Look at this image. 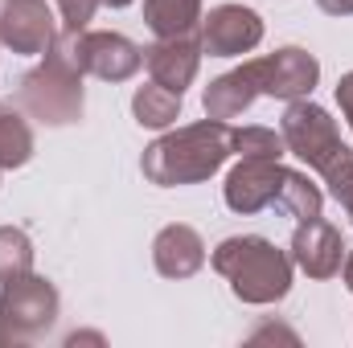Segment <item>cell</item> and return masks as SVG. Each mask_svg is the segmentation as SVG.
<instances>
[{
	"label": "cell",
	"mask_w": 353,
	"mask_h": 348,
	"mask_svg": "<svg viewBox=\"0 0 353 348\" xmlns=\"http://www.w3.org/2000/svg\"><path fill=\"white\" fill-rule=\"evenodd\" d=\"M234 156V127L222 119H201L189 127L165 131L161 140H152L144 148L140 173L161 188H176V184H201L218 173L226 160Z\"/></svg>",
	"instance_id": "obj_1"
},
{
	"label": "cell",
	"mask_w": 353,
	"mask_h": 348,
	"mask_svg": "<svg viewBox=\"0 0 353 348\" xmlns=\"http://www.w3.org/2000/svg\"><path fill=\"white\" fill-rule=\"evenodd\" d=\"M214 270L230 283L234 299L251 307H271L292 291V254L259 234H234L210 254Z\"/></svg>",
	"instance_id": "obj_2"
},
{
	"label": "cell",
	"mask_w": 353,
	"mask_h": 348,
	"mask_svg": "<svg viewBox=\"0 0 353 348\" xmlns=\"http://www.w3.org/2000/svg\"><path fill=\"white\" fill-rule=\"evenodd\" d=\"M21 107L29 119L46 123V127H66L83 119L87 94H83V70L66 45V37L54 41L50 54H41V62L21 78Z\"/></svg>",
	"instance_id": "obj_3"
},
{
	"label": "cell",
	"mask_w": 353,
	"mask_h": 348,
	"mask_svg": "<svg viewBox=\"0 0 353 348\" xmlns=\"http://www.w3.org/2000/svg\"><path fill=\"white\" fill-rule=\"evenodd\" d=\"M58 312H62V295H58V287L50 279L25 270V274L0 283V316L12 328L17 340L46 336L58 324Z\"/></svg>",
	"instance_id": "obj_4"
},
{
	"label": "cell",
	"mask_w": 353,
	"mask_h": 348,
	"mask_svg": "<svg viewBox=\"0 0 353 348\" xmlns=\"http://www.w3.org/2000/svg\"><path fill=\"white\" fill-rule=\"evenodd\" d=\"M279 135L288 144L292 156H300L308 168H325L337 148H341V131H337V119L321 107V102H308V98H292L283 119H279Z\"/></svg>",
	"instance_id": "obj_5"
},
{
	"label": "cell",
	"mask_w": 353,
	"mask_h": 348,
	"mask_svg": "<svg viewBox=\"0 0 353 348\" xmlns=\"http://www.w3.org/2000/svg\"><path fill=\"white\" fill-rule=\"evenodd\" d=\"M79 70L103 83H128L144 66V50L123 37V33H103V29H83V33H62Z\"/></svg>",
	"instance_id": "obj_6"
},
{
	"label": "cell",
	"mask_w": 353,
	"mask_h": 348,
	"mask_svg": "<svg viewBox=\"0 0 353 348\" xmlns=\"http://www.w3.org/2000/svg\"><path fill=\"white\" fill-rule=\"evenodd\" d=\"M62 25L46 0H0V45L12 54H50Z\"/></svg>",
	"instance_id": "obj_7"
},
{
	"label": "cell",
	"mask_w": 353,
	"mask_h": 348,
	"mask_svg": "<svg viewBox=\"0 0 353 348\" xmlns=\"http://www.w3.org/2000/svg\"><path fill=\"white\" fill-rule=\"evenodd\" d=\"M251 70H255V83H259V94H271V98H308L312 87L321 83V62L300 50V45H283L267 58H251Z\"/></svg>",
	"instance_id": "obj_8"
},
{
	"label": "cell",
	"mask_w": 353,
	"mask_h": 348,
	"mask_svg": "<svg viewBox=\"0 0 353 348\" xmlns=\"http://www.w3.org/2000/svg\"><path fill=\"white\" fill-rule=\"evenodd\" d=\"M263 41V17L247 4H218L201 17V54L210 58H243Z\"/></svg>",
	"instance_id": "obj_9"
},
{
	"label": "cell",
	"mask_w": 353,
	"mask_h": 348,
	"mask_svg": "<svg viewBox=\"0 0 353 348\" xmlns=\"http://www.w3.org/2000/svg\"><path fill=\"white\" fill-rule=\"evenodd\" d=\"M283 164L279 160H259V156H239V164L226 173V184H222V197L234 213L251 217L267 205H275L279 197V184H283Z\"/></svg>",
	"instance_id": "obj_10"
},
{
	"label": "cell",
	"mask_w": 353,
	"mask_h": 348,
	"mask_svg": "<svg viewBox=\"0 0 353 348\" xmlns=\"http://www.w3.org/2000/svg\"><path fill=\"white\" fill-rule=\"evenodd\" d=\"M288 254H292V266H300L308 279H333L341 274V262H345V238L333 221L312 217L296 226Z\"/></svg>",
	"instance_id": "obj_11"
},
{
	"label": "cell",
	"mask_w": 353,
	"mask_h": 348,
	"mask_svg": "<svg viewBox=\"0 0 353 348\" xmlns=\"http://www.w3.org/2000/svg\"><path fill=\"white\" fill-rule=\"evenodd\" d=\"M144 66H148L152 83L185 94V87L197 78V66H201V37H193V33L157 37V41L144 50Z\"/></svg>",
	"instance_id": "obj_12"
},
{
	"label": "cell",
	"mask_w": 353,
	"mask_h": 348,
	"mask_svg": "<svg viewBox=\"0 0 353 348\" xmlns=\"http://www.w3.org/2000/svg\"><path fill=\"white\" fill-rule=\"evenodd\" d=\"M152 266L157 274L165 279H193L201 266H205V242L193 226H165L157 238H152Z\"/></svg>",
	"instance_id": "obj_13"
},
{
	"label": "cell",
	"mask_w": 353,
	"mask_h": 348,
	"mask_svg": "<svg viewBox=\"0 0 353 348\" xmlns=\"http://www.w3.org/2000/svg\"><path fill=\"white\" fill-rule=\"evenodd\" d=\"M259 98V83H255V70H251V62H243L239 70H226V74H218L205 94H201V107H205V115L210 119H222V123H230V119H239L251 102Z\"/></svg>",
	"instance_id": "obj_14"
},
{
	"label": "cell",
	"mask_w": 353,
	"mask_h": 348,
	"mask_svg": "<svg viewBox=\"0 0 353 348\" xmlns=\"http://www.w3.org/2000/svg\"><path fill=\"white\" fill-rule=\"evenodd\" d=\"M144 25L157 37H181L201 29V0H144Z\"/></svg>",
	"instance_id": "obj_15"
},
{
	"label": "cell",
	"mask_w": 353,
	"mask_h": 348,
	"mask_svg": "<svg viewBox=\"0 0 353 348\" xmlns=\"http://www.w3.org/2000/svg\"><path fill=\"white\" fill-rule=\"evenodd\" d=\"M132 115L140 127H152V131H165L181 119V94L161 83H148L132 94Z\"/></svg>",
	"instance_id": "obj_16"
},
{
	"label": "cell",
	"mask_w": 353,
	"mask_h": 348,
	"mask_svg": "<svg viewBox=\"0 0 353 348\" xmlns=\"http://www.w3.org/2000/svg\"><path fill=\"white\" fill-rule=\"evenodd\" d=\"M33 160V127L0 98V173L25 168Z\"/></svg>",
	"instance_id": "obj_17"
},
{
	"label": "cell",
	"mask_w": 353,
	"mask_h": 348,
	"mask_svg": "<svg viewBox=\"0 0 353 348\" xmlns=\"http://www.w3.org/2000/svg\"><path fill=\"white\" fill-rule=\"evenodd\" d=\"M275 205L288 213V217H296V221H312V217H321V205H325V193L308 180V173H296V168H288L283 173V184H279V197H275Z\"/></svg>",
	"instance_id": "obj_18"
},
{
	"label": "cell",
	"mask_w": 353,
	"mask_h": 348,
	"mask_svg": "<svg viewBox=\"0 0 353 348\" xmlns=\"http://www.w3.org/2000/svg\"><path fill=\"white\" fill-rule=\"evenodd\" d=\"M33 270V238L17 226H0V283Z\"/></svg>",
	"instance_id": "obj_19"
},
{
	"label": "cell",
	"mask_w": 353,
	"mask_h": 348,
	"mask_svg": "<svg viewBox=\"0 0 353 348\" xmlns=\"http://www.w3.org/2000/svg\"><path fill=\"white\" fill-rule=\"evenodd\" d=\"M234 156H259V160H283L288 144L271 127H234Z\"/></svg>",
	"instance_id": "obj_20"
},
{
	"label": "cell",
	"mask_w": 353,
	"mask_h": 348,
	"mask_svg": "<svg viewBox=\"0 0 353 348\" xmlns=\"http://www.w3.org/2000/svg\"><path fill=\"white\" fill-rule=\"evenodd\" d=\"M321 176H325V184H329V197L345 209V213H353V148H337V156L321 168Z\"/></svg>",
	"instance_id": "obj_21"
},
{
	"label": "cell",
	"mask_w": 353,
	"mask_h": 348,
	"mask_svg": "<svg viewBox=\"0 0 353 348\" xmlns=\"http://www.w3.org/2000/svg\"><path fill=\"white\" fill-rule=\"evenodd\" d=\"M58 4V25L62 33H83L90 21H94V8L103 0H54Z\"/></svg>",
	"instance_id": "obj_22"
},
{
	"label": "cell",
	"mask_w": 353,
	"mask_h": 348,
	"mask_svg": "<svg viewBox=\"0 0 353 348\" xmlns=\"http://www.w3.org/2000/svg\"><path fill=\"white\" fill-rule=\"evenodd\" d=\"M337 102H341L345 123L353 127V70H350V74H341V83H337Z\"/></svg>",
	"instance_id": "obj_23"
},
{
	"label": "cell",
	"mask_w": 353,
	"mask_h": 348,
	"mask_svg": "<svg viewBox=\"0 0 353 348\" xmlns=\"http://www.w3.org/2000/svg\"><path fill=\"white\" fill-rule=\"evenodd\" d=\"M316 8L329 17H353V0H316Z\"/></svg>",
	"instance_id": "obj_24"
},
{
	"label": "cell",
	"mask_w": 353,
	"mask_h": 348,
	"mask_svg": "<svg viewBox=\"0 0 353 348\" xmlns=\"http://www.w3.org/2000/svg\"><path fill=\"white\" fill-rule=\"evenodd\" d=\"M341 279H345V287L353 295V254H345V262H341Z\"/></svg>",
	"instance_id": "obj_25"
},
{
	"label": "cell",
	"mask_w": 353,
	"mask_h": 348,
	"mask_svg": "<svg viewBox=\"0 0 353 348\" xmlns=\"http://www.w3.org/2000/svg\"><path fill=\"white\" fill-rule=\"evenodd\" d=\"M12 340H17V336H12V328L4 324V316H0V345H12Z\"/></svg>",
	"instance_id": "obj_26"
},
{
	"label": "cell",
	"mask_w": 353,
	"mask_h": 348,
	"mask_svg": "<svg viewBox=\"0 0 353 348\" xmlns=\"http://www.w3.org/2000/svg\"><path fill=\"white\" fill-rule=\"evenodd\" d=\"M255 336H292V332H283V328H263V332H255ZM296 340V336H292Z\"/></svg>",
	"instance_id": "obj_27"
},
{
	"label": "cell",
	"mask_w": 353,
	"mask_h": 348,
	"mask_svg": "<svg viewBox=\"0 0 353 348\" xmlns=\"http://www.w3.org/2000/svg\"><path fill=\"white\" fill-rule=\"evenodd\" d=\"M103 4H107V8H128L132 0H103Z\"/></svg>",
	"instance_id": "obj_28"
},
{
	"label": "cell",
	"mask_w": 353,
	"mask_h": 348,
	"mask_svg": "<svg viewBox=\"0 0 353 348\" xmlns=\"http://www.w3.org/2000/svg\"><path fill=\"white\" fill-rule=\"evenodd\" d=\"M350 221H353V213H350Z\"/></svg>",
	"instance_id": "obj_29"
},
{
	"label": "cell",
	"mask_w": 353,
	"mask_h": 348,
	"mask_svg": "<svg viewBox=\"0 0 353 348\" xmlns=\"http://www.w3.org/2000/svg\"><path fill=\"white\" fill-rule=\"evenodd\" d=\"M0 176H4V173H0Z\"/></svg>",
	"instance_id": "obj_30"
}]
</instances>
